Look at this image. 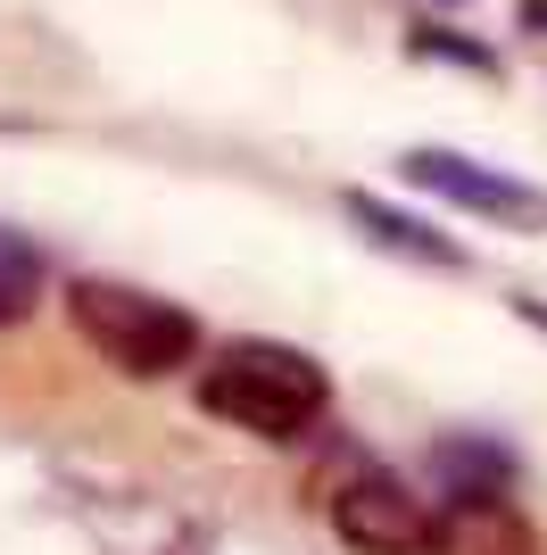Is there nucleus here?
Here are the masks:
<instances>
[{"mask_svg": "<svg viewBox=\"0 0 547 555\" xmlns=\"http://www.w3.org/2000/svg\"><path fill=\"white\" fill-rule=\"evenodd\" d=\"M200 406L232 431H257V440H298L316 431L323 406H332V382L307 348L282 340H232L216 365L200 373Z\"/></svg>", "mask_w": 547, "mask_h": 555, "instance_id": "obj_1", "label": "nucleus"}, {"mask_svg": "<svg viewBox=\"0 0 547 555\" xmlns=\"http://www.w3.org/2000/svg\"><path fill=\"white\" fill-rule=\"evenodd\" d=\"M67 324L84 348H100V365H116L125 382H166L200 357V324L191 307L141 291V282H109V274H84L67 291Z\"/></svg>", "mask_w": 547, "mask_h": 555, "instance_id": "obj_2", "label": "nucleus"}, {"mask_svg": "<svg viewBox=\"0 0 547 555\" xmlns=\"http://www.w3.org/2000/svg\"><path fill=\"white\" fill-rule=\"evenodd\" d=\"M398 166H407L415 191H432V199H448L465 216H489L506 232H547V191L523 183V175H498V166L465 158V150H407Z\"/></svg>", "mask_w": 547, "mask_h": 555, "instance_id": "obj_3", "label": "nucleus"}, {"mask_svg": "<svg viewBox=\"0 0 547 555\" xmlns=\"http://www.w3.org/2000/svg\"><path fill=\"white\" fill-rule=\"evenodd\" d=\"M332 531L357 555H423L432 547V506H423L398 473L365 464V473H348V481L332 489Z\"/></svg>", "mask_w": 547, "mask_h": 555, "instance_id": "obj_4", "label": "nucleus"}, {"mask_svg": "<svg viewBox=\"0 0 547 555\" xmlns=\"http://www.w3.org/2000/svg\"><path fill=\"white\" fill-rule=\"evenodd\" d=\"M423 555H539V531L506 498H448V506H432Z\"/></svg>", "mask_w": 547, "mask_h": 555, "instance_id": "obj_5", "label": "nucleus"}, {"mask_svg": "<svg viewBox=\"0 0 547 555\" xmlns=\"http://www.w3.org/2000/svg\"><path fill=\"white\" fill-rule=\"evenodd\" d=\"M348 216H357V232H365V241H382V249L415 257V266H440V274H456V266H465V249H456V241H440L432 224L398 216L390 199H373V191H348Z\"/></svg>", "mask_w": 547, "mask_h": 555, "instance_id": "obj_6", "label": "nucleus"}, {"mask_svg": "<svg viewBox=\"0 0 547 555\" xmlns=\"http://www.w3.org/2000/svg\"><path fill=\"white\" fill-rule=\"evenodd\" d=\"M432 473L448 481V498H506V448H489V440H440L432 448Z\"/></svg>", "mask_w": 547, "mask_h": 555, "instance_id": "obj_7", "label": "nucleus"}, {"mask_svg": "<svg viewBox=\"0 0 547 555\" xmlns=\"http://www.w3.org/2000/svg\"><path fill=\"white\" fill-rule=\"evenodd\" d=\"M34 307H42V249H34L25 232L0 224V332L25 324Z\"/></svg>", "mask_w": 547, "mask_h": 555, "instance_id": "obj_8", "label": "nucleus"}, {"mask_svg": "<svg viewBox=\"0 0 547 555\" xmlns=\"http://www.w3.org/2000/svg\"><path fill=\"white\" fill-rule=\"evenodd\" d=\"M415 50H423V59H456V67H481V75H489V50L456 42V34H440V25H423V34H415Z\"/></svg>", "mask_w": 547, "mask_h": 555, "instance_id": "obj_9", "label": "nucleus"}]
</instances>
